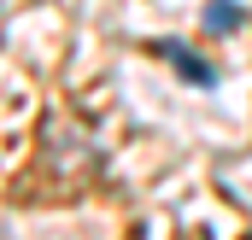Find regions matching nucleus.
I'll use <instances>...</instances> for the list:
<instances>
[{"label":"nucleus","mask_w":252,"mask_h":240,"mask_svg":"<svg viewBox=\"0 0 252 240\" xmlns=\"http://www.w3.org/2000/svg\"><path fill=\"white\" fill-rule=\"evenodd\" d=\"M205 24L223 35V30H235L241 24V6H229V0H211V12H205Z\"/></svg>","instance_id":"nucleus-2"},{"label":"nucleus","mask_w":252,"mask_h":240,"mask_svg":"<svg viewBox=\"0 0 252 240\" xmlns=\"http://www.w3.org/2000/svg\"><path fill=\"white\" fill-rule=\"evenodd\" d=\"M158 53H164V59H176V70H182V76H188V82H199V88H211V82H217V76H211V70H205V64L193 59L188 47H158Z\"/></svg>","instance_id":"nucleus-1"}]
</instances>
